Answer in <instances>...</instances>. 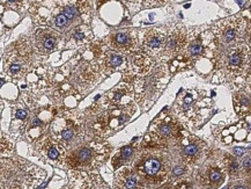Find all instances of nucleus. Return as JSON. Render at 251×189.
<instances>
[{
    "label": "nucleus",
    "instance_id": "nucleus-34",
    "mask_svg": "<svg viewBox=\"0 0 251 189\" xmlns=\"http://www.w3.org/2000/svg\"><path fill=\"white\" fill-rule=\"evenodd\" d=\"M186 189H191V188H190V187H187V188H186Z\"/></svg>",
    "mask_w": 251,
    "mask_h": 189
},
{
    "label": "nucleus",
    "instance_id": "nucleus-22",
    "mask_svg": "<svg viewBox=\"0 0 251 189\" xmlns=\"http://www.w3.org/2000/svg\"><path fill=\"white\" fill-rule=\"evenodd\" d=\"M73 38H74V40H77V41H85L86 35H85V33H83L82 30H80V29H77V30L74 32V34H73Z\"/></svg>",
    "mask_w": 251,
    "mask_h": 189
},
{
    "label": "nucleus",
    "instance_id": "nucleus-26",
    "mask_svg": "<svg viewBox=\"0 0 251 189\" xmlns=\"http://www.w3.org/2000/svg\"><path fill=\"white\" fill-rule=\"evenodd\" d=\"M15 116H16V117H17V119H26V117H27V111L23 110V109H19V110H16Z\"/></svg>",
    "mask_w": 251,
    "mask_h": 189
},
{
    "label": "nucleus",
    "instance_id": "nucleus-10",
    "mask_svg": "<svg viewBox=\"0 0 251 189\" xmlns=\"http://www.w3.org/2000/svg\"><path fill=\"white\" fill-rule=\"evenodd\" d=\"M123 64H124V57L121 55L113 52V51L105 52L104 58H103V67H104L105 72H108V73L113 72Z\"/></svg>",
    "mask_w": 251,
    "mask_h": 189
},
{
    "label": "nucleus",
    "instance_id": "nucleus-8",
    "mask_svg": "<svg viewBox=\"0 0 251 189\" xmlns=\"http://www.w3.org/2000/svg\"><path fill=\"white\" fill-rule=\"evenodd\" d=\"M115 186L117 189H137L138 179L135 174L130 169H123L118 173Z\"/></svg>",
    "mask_w": 251,
    "mask_h": 189
},
{
    "label": "nucleus",
    "instance_id": "nucleus-27",
    "mask_svg": "<svg viewBox=\"0 0 251 189\" xmlns=\"http://www.w3.org/2000/svg\"><path fill=\"white\" fill-rule=\"evenodd\" d=\"M183 173H184V168H183V167H181V166L175 167L174 171H173V174H174L175 177H181Z\"/></svg>",
    "mask_w": 251,
    "mask_h": 189
},
{
    "label": "nucleus",
    "instance_id": "nucleus-33",
    "mask_svg": "<svg viewBox=\"0 0 251 189\" xmlns=\"http://www.w3.org/2000/svg\"><path fill=\"white\" fill-rule=\"evenodd\" d=\"M9 1H11V2H14V1H16V0H9Z\"/></svg>",
    "mask_w": 251,
    "mask_h": 189
},
{
    "label": "nucleus",
    "instance_id": "nucleus-11",
    "mask_svg": "<svg viewBox=\"0 0 251 189\" xmlns=\"http://www.w3.org/2000/svg\"><path fill=\"white\" fill-rule=\"evenodd\" d=\"M129 90V86H124V85H121L117 88H113L111 92H110L108 96H107V101L110 102L111 104H118V102L121 100V98L127 93Z\"/></svg>",
    "mask_w": 251,
    "mask_h": 189
},
{
    "label": "nucleus",
    "instance_id": "nucleus-6",
    "mask_svg": "<svg viewBox=\"0 0 251 189\" xmlns=\"http://www.w3.org/2000/svg\"><path fill=\"white\" fill-rule=\"evenodd\" d=\"M153 133L159 140H166L177 136L179 133V128L177 123H171L169 122V119H167L162 123H156L154 125Z\"/></svg>",
    "mask_w": 251,
    "mask_h": 189
},
{
    "label": "nucleus",
    "instance_id": "nucleus-19",
    "mask_svg": "<svg viewBox=\"0 0 251 189\" xmlns=\"http://www.w3.org/2000/svg\"><path fill=\"white\" fill-rule=\"evenodd\" d=\"M237 101L235 102V108L239 110V107H247V109H249V104H250V101H249V98L247 95H237Z\"/></svg>",
    "mask_w": 251,
    "mask_h": 189
},
{
    "label": "nucleus",
    "instance_id": "nucleus-2",
    "mask_svg": "<svg viewBox=\"0 0 251 189\" xmlns=\"http://www.w3.org/2000/svg\"><path fill=\"white\" fill-rule=\"evenodd\" d=\"M247 22L242 17H229L215 22L212 27L214 38L219 44H233L243 36Z\"/></svg>",
    "mask_w": 251,
    "mask_h": 189
},
{
    "label": "nucleus",
    "instance_id": "nucleus-20",
    "mask_svg": "<svg viewBox=\"0 0 251 189\" xmlns=\"http://www.w3.org/2000/svg\"><path fill=\"white\" fill-rule=\"evenodd\" d=\"M67 22H69V20H67L61 13L60 14H58V15L56 17V19H54V25H56L57 27H59V28L65 27V26L67 25Z\"/></svg>",
    "mask_w": 251,
    "mask_h": 189
},
{
    "label": "nucleus",
    "instance_id": "nucleus-12",
    "mask_svg": "<svg viewBox=\"0 0 251 189\" xmlns=\"http://www.w3.org/2000/svg\"><path fill=\"white\" fill-rule=\"evenodd\" d=\"M204 52V46H202V42L200 37H196L193 41L187 46V57L189 58H197L200 57Z\"/></svg>",
    "mask_w": 251,
    "mask_h": 189
},
{
    "label": "nucleus",
    "instance_id": "nucleus-18",
    "mask_svg": "<svg viewBox=\"0 0 251 189\" xmlns=\"http://www.w3.org/2000/svg\"><path fill=\"white\" fill-rule=\"evenodd\" d=\"M23 70V66L22 64L17 62H12L9 63V65H8V71H9V73L12 74V75H17V74H20Z\"/></svg>",
    "mask_w": 251,
    "mask_h": 189
},
{
    "label": "nucleus",
    "instance_id": "nucleus-5",
    "mask_svg": "<svg viewBox=\"0 0 251 189\" xmlns=\"http://www.w3.org/2000/svg\"><path fill=\"white\" fill-rule=\"evenodd\" d=\"M166 33L159 28H152L148 29L144 35V51L147 52L149 56L160 54L163 46H164V42H166Z\"/></svg>",
    "mask_w": 251,
    "mask_h": 189
},
{
    "label": "nucleus",
    "instance_id": "nucleus-24",
    "mask_svg": "<svg viewBox=\"0 0 251 189\" xmlns=\"http://www.w3.org/2000/svg\"><path fill=\"white\" fill-rule=\"evenodd\" d=\"M48 156H49V158H50V159H57V158H58V156H59V153H58V151H57V148H50V150H49Z\"/></svg>",
    "mask_w": 251,
    "mask_h": 189
},
{
    "label": "nucleus",
    "instance_id": "nucleus-17",
    "mask_svg": "<svg viewBox=\"0 0 251 189\" xmlns=\"http://www.w3.org/2000/svg\"><path fill=\"white\" fill-rule=\"evenodd\" d=\"M93 157V151L90 148H81L79 153H78V161L80 162H88L92 160Z\"/></svg>",
    "mask_w": 251,
    "mask_h": 189
},
{
    "label": "nucleus",
    "instance_id": "nucleus-32",
    "mask_svg": "<svg viewBox=\"0 0 251 189\" xmlns=\"http://www.w3.org/2000/svg\"><path fill=\"white\" fill-rule=\"evenodd\" d=\"M235 189H247L245 187H237V188H235Z\"/></svg>",
    "mask_w": 251,
    "mask_h": 189
},
{
    "label": "nucleus",
    "instance_id": "nucleus-13",
    "mask_svg": "<svg viewBox=\"0 0 251 189\" xmlns=\"http://www.w3.org/2000/svg\"><path fill=\"white\" fill-rule=\"evenodd\" d=\"M56 44H57V38L53 37L52 35L45 34L40 38V48H42V50L46 51V52L52 51L56 48Z\"/></svg>",
    "mask_w": 251,
    "mask_h": 189
},
{
    "label": "nucleus",
    "instance_id": "nucleus-4",
    "mask_svg": "<svg viewBox=\"0 0 251 189\" xmlns=\"http://www.w3.org/2000/svg\"><path fill=\"white\" fill-rule=\"evenodd\" d=\"M109 41L113 50L129 52L137 48V32L133 29H121L111 34Z\"/></svg>",
    "mask_w": 251,
    "mask_h": 189
},
{
    "label": "nucleus",
    "instance_id": "nucleus-1",
    "mask_svg": "<svg viewBox=\"0 0 251 189\" xmlns=\"http://www.w3.org/2000/svg\"><path fill=\"white\" fill-rule=\"evenodd\" d=\"M250 50L245 43L239 42L230 45L218 58V67L229 77H237L249 64Z\"/></svg>",
    "mask_w": 251,
    "mask_h": 189
},
{
    "label": "nucleus",
    "instance_id": "nucleus-31",
    "mask_svg": "<svg viewBox=\"0 0 251 189\" xmlns=\"http://www.w3.org/2000/svg\"><path fill=\"white\" fill-rule=\"evenodd\" d=\"M4 82H5V81H4V79H0V87H1V86H2V85H4Z\"/></svg>",
    "mask_w": 251,
    "mask_h": 189
},
{
    "label": "nucleus",
    "instance_id": "nucleus-9",
    "mask_svg": "<svg viewBox=\"0 0 251 189\" xmlns=\"http://www.w3.org/2000/svg\"><path fill=\"white\" fill-rule=\"evenodd\" d=\"M139 169H140L142 175H145L147 177H159V179L161 180L162 177H163V175H161L162 164L161 161L159 160V159H156V158H149V159L145 160V162H142V165L140 166Z\"/></svg>",
    "mask_w": 251,
    "mask_h": 189
},
{
    "label": "nucleus",
    "instance_id": "nucleus-15",
    "mask_svg": "<svg viewBox=\"0 0 251 189\" xmlns=\"http://www.w3.org/2000/svg\"><path fill=\"white\" fill-rule=\"evenodd\" d=\"M208 179H210V182L212 183V186L214 187H219L223 182V177L221 172L216 168H212L210 171V175H208Z\"/></svg>",
    "mask_w": 251,
    "mask_h": 189
},
{
    "label": "nucleus",
    "instance_id": "nucleus-23",
    "mask_svg": "<svg viewBox=\"0 0 251 189\" xmlns=\"http://www.w3.org/2000/svg\"><path fill=\"white\" fill-rule=\"evenodd\" d=\"M228 171H229V173H231V174H234L235 172H237V162H236L234 159H230V161H229Z\"/></svg>",
    "mask_w": 251,
    "mask_h": 189
},
{
    "label": "nucleus",
    "instance_id": "nucleus-21",
    "mask_svg": "<svg viewBox=\"0 0 251 189\" xmlns=\"http://www.w3.org/2000/svg\"><path fill=\"white\" fill-rule=\"evenodd\" d=\"M168 0H144L146 7H152V6H159V5L166 4Z\"/></svg>",
    "mask_w": 251,
    "mask_h": 189
},
{
    "label": "nucleus",
    "instance_id": "nucleus-28",
    "mask_svg": "<svg viewBox=\"0 0 251 189\" xmlns=\"http://www.w3.org/2000/svg\"><path fill=\"white\" fill-rule=\"evenodd\" d=\"M124 1L129 7H137V5L139 4V0H124Z\"/></svg>",
    "mask_w": 251,
    "mask_h": 189
},
{
    "label": "nucleus",
    "instance_id": "nucleus-29",
    "mask_svg": "<svg viewBox=\"0 0 251 189\" xmlns=\"http://www.w3.org/2000/svg\"><path fill=\"white\" fill-rule=\"evenodd\" d=\"M234 152L236 156H242L243 153H244V148H234Z\"/></svg>",
    "mask_w": 251,
    "mask_h": 189
},
{
    "label": "nucleus",
    "instance_id": "nucleus-25",
    "mask_svg": "<svg viewBox=\"0 0 251 189\" xmlns=\"http://www.w3.org/2000/svg\"><path fill=\"white\" fill-rule=\"evenodd\" d=\"M61 137L65 140H69L73 137V131L72 130H65V131L61 132Z\"/></svg>",
    "mask_w": 251,
    "mask_h": 189
},
{
    "label": "nucleus",
    "instance_id": "nucleus-7",
    "mask_svg": "<svg viewBox=\"0 0 251 189\" xmlns=\"http://www.w3.org/2000/svg\"><path fill=\"white\" fill-rule=\"evenodd\" d=\"M153 65V61L150 56L144 50L137 51L131 58V67L135 73H146Z\"/></svg>",
    "mask_w": 251,
    "mask_h": 189
},
{
    "label": "nucleus",
    "instance_id": "nucleus-16",
    "mask_svg": "<svg viewBox=\"0 0 251 189\" xmlns=\"http://www.w3.org/2000/svg\"><path fill=\"white\" fill-rule=\"evenodd\" d=\"M61 14H63L69 21H71V20H74V19L78 17L79 11H78L77 6H74V5H67V6H65V8L63 9V13H61Z\"/></svg>",
    "mask_w": 251,
    "mask_h": 189
},
{
    "label": "nucleus",
    "instance_id": "nucleus-14",
    "mask_svg": "<svg viewBox=\"0 0 251 189\" xmlns=\"http://www.w3.org/2000/svg\"><path fill=\"white\" fill-rule=\"evenodd\" d=\"M199 142H200V140L196 139L194 142L187 144L185 148H183V153H184V156H185L186 158H193V157H196L198 154L199 150H200V148H199Z\"/></svg>",
    "mask_w": 251,
    "mask_h": 189
},
{
    "label": "nucleus",
    "instance_id": "nucleus-30",
    "mask_svg": "<svg viewBox=\"0 0 251 189\" xmlns=\"http://www.w3.org/2000/svg\"><path fill=\"white\" fill-rule=\"evenodd\" d=\"M243 166H244V168H245V167H247V168L250 167V159H249V158H248L247 160L243 161Z\"/></svg>",
    "mask_w": 251,
    "mask_h": 189
},
{
    "label": "nucleus",
    "instance_id": "nucleus-3",
    "mask_svg": "<svg viewBox=\"0 0 251 189\" xmlns=\"http://www.w3.org/2000/svg\"><path fill=\"white\" fill-rule=\"evenodd\" d=\"M187 44V30L183 25L176 26L166 37L164 46H163V56L164 57H175L183 49H185Z\"/></svg>",
    "mask_w": 251,
    "mask_h": 189
}]
</instances>
